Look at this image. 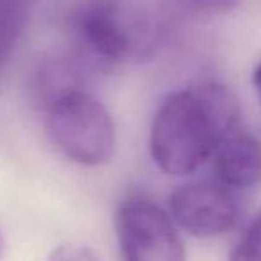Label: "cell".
Returning a JSON list of instances; mask_svg holds the SVG:
<instances>
[{
  "label": "cell",
  "instance_id": "cell-1",
  "mask_svg": "<svg viewBox=\"0 0 261 261\" xmlns=\"http://www.w3.org/2000/svg\"><path fill=\"white\" fill-rule=\"evenodd\" d=\"M240 127L234 95L215 81H202L170 93L160 106L150 127V156L165 174H192Z\"/></svg>",
  "mask_w": 261,
  "mask_h": 261
},
{
  "label": "cell",
  "instance_id": "cell-2",
  "mask_svg": "<svg viewBox=\"0 0 261 261\" xmlns=\"http://www.w3.org/2000/svg\"><path fill=\"white\" fill-rule=\"evenodd\" d=\"M68 29L73 58L90 72L150 54L165 34L160 16L129 9L120 0H84L70 15Z\"/></svg>",
  "mask_w": 261,
  "mask_h": 261
},
{
  "label": "cell",
  "instance_id": "cell-3",
  "mask_svg": "<svg viewBox=\"0 0 261 261\" xmlns=\"http://www.w3.org/2000/svg\"><path fill=\"white\" fill-rule=\"evenodd\" d=\"M43 113L48 140L63 158L83 167L111 160L115 125L106 106L88 90L66 95Z\"/></svg>",
  "mask_w": 261,
  "mask_h": 261
},
{
  "label": "cell",
  "instance_id": "cell-4",
  "mask_svg": "<svg viewBox=\"0 0 261 261\" xmlns=\"http://www.w3.org/2000/svg\"><path fill=\"white\" fill-rule=\"evenodd\" d=\"M115 229L122 261H186L174 220L143 193H130L118 204Z\"/></svg>",
  "mask_w": 261,
  "mask_h": 261
},
{
  "label": "cell",
  "instance_id": "cell-5",
  "mask_svg": "<svg viewBox=\"0 0 261 261\" xmlns=\"http://www.w3.org/2000/svg\"><path fill=\"white\" fill-rule=\"evenodd\" d=\"M174 224L197 238H213L231 231L240 217L234 190L218 181H199L179 186L170 195Z\"/></svg>",
  "mask_w": 261,
  "mask_h": 261
},
{
  "label": "cell",
  "instance_id": "cell-6",
  "mask_svg": "<svg viewBox=\"0 0 261 261\" xmlns=\"http://www.w3.org/2000/svg\"><path fill=\"white\" fill-rule=\"evenodd\" d=\"M215 181L231 190H245L261 182V143L240 127L225 136L213 154Z\"/></svg>",
  "mask_w": 261,
  "mask_h": 261
},
{
  "label": "cell",
  "instance_id": "cell-7",
  "mask_svg": "<svg viewBox=\"0 0 261 261\" xmlns=\"http://www.w3.org/2000/svg\"><path fill=\"white\" fill-rule=\"evenodd\" d=\"M90 70L77 58L47 59L38 66L33 77V97L41 111L73 91L86 90Z\"/></svg>",
  "mask_w": 261,
  "mask_h": 261
},
{
  "label": "cell",
  "instance_id": "cell-8",
  "mask_svg": "<svg viewBox=\"0 0 261 261\" xmlns=\"http://www.w3.org/2000/svg\"><path fill=\"white\" fill-rule=\"evenodd\" d=\"M36 4L38 0H0V72L11 61Z\"/></svg>",
  "mask_w": 261,
  "mask_h": 261
},
{
  "label": "cell",
  "instance_id": "cell-9",
  "mask_svg": "<svg viewBox=\"0 0 261 261\" xmlns=\"http://www.w3.org/2000/svg\"><path fill=\"white\" fill-rule=\"evenodd\" d=\"M229 261H261V211L236 243Z\"/></svg>",
  "mask_w": 261,
  "mask_h": 261
},
{
  "label": "cell",
  "instance_id": "cell-10",
  "mask_svg": "<svg viewBox=\"0 0 261 261\" xmlns=\"http://www.w3.org/2000/svg\"><path fill=\"white\" fill-rule=\"evenodd\" d=\"M182 9L199 15H227L234 11L242 0H175Z\"/></svg>",
  "mask_w": 261,
  "mask_h": 261
},
{
  "label": "cell",
  "instance_id": "cell-11",
  "mask_svg": "<svg viewBox=\"0 0 261 261\" xmlns=\"http://www.w3.org/2000/svg\"><path fill=\"white\" fill-rule=\"evenodd\" d=\"M47 261H104L84 245H61L50 252Z\"/></svg>",
  "mask_w": 261,
  "mask_h": 261
},
{
  "label": "cell",
  "instance_id": "cell-12",
  "mask_svg": "<svg viewBox=\"0 0 261 261\" xmlns=\"http://www.w3.org/2000/svg\"><path fill=\"white\" fill-rule=\"evenodd\" d=\"M252 84H254V90H256L257 93V98H259L261 102V61L256 65V68H254L252 72Z\"/></svg>",
  "mask_w": 261,
  "mask_h": 261
},
{
  "label": "cell",
  "instance_id": "cell-13",
  "mask_svg": "<svg viewBox=\"0 0 261 261\" xmlns=\"http://www.w3.org/2000/svg\"><path fill=\"white\" fill-rule=\"evenodd\" d=\"M2 252H4V238L0 234V257H2Z\"/></svg>",
  "mask_w": 261,
  "mask_h": 261
}]
</instances>
